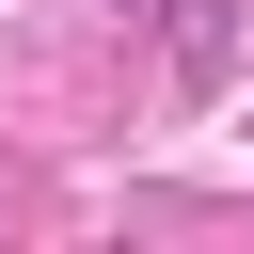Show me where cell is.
<instances>
[{
  "instance_id": "6da1fadb",
  "label": "cell",
  "mask_w": 254,
  "mask_h": 254,
  "mask_svg": "<svg viewBox=\"0 0 254 254\" xmlns=\"http://www.w3.org/2000/svg\"><path fill=\"white\" fill-rule=\"evenodd\" d=\"M159 32H175V79H190V95L238 79V0H159Z\"/></svg>"
},
{
  "instance_id": "7a4b0ae2",
  "label": "cell",
  "mask_w": 254,
  "mask_h": 254,
  "mask_svg": "<svg viewBox=\"0 0 254 254\" xmlns=\"http://www.w3.org/2000/svg\"><path fill=\"white\" fill-rule=\"evenodd\" d=\"M127 16H159V0H127Z\"/></svg>"
}]
</instances>
